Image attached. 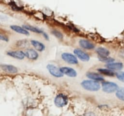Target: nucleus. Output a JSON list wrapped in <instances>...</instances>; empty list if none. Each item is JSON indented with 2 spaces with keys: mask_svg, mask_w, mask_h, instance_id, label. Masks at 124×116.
Segmentation results:
<instances>
[{
  "mask_svg": "<svg viewBox=\"0 0 124 116\" xmlns=\"http://www.w3.org/2000/svg\"><path fill=\"white\" fill-rule=\"evenodd\" d=\"M54 102L56 106L59 108H62L67 105L69 99L66 95L60 93L56 96Z\"/></svg>",
  "mask_w": 124,
  "mask_h": 116,
  "instance_id": "obj_5",
  "label": "nucleus"
},
{
  "mask_svg": "<svg viewBox=\"0 0 124 116\" xmlns=\"http://www.w3.org/2000/svg\"><path fill=\"white\" fill-rule=\"evenodd\" d=\"M79 44L81 48L86 50H92L96 47V45L93 42L85 39H81L79 41Z\"/></svg>",
  "mask_w": 124,
  "mask_h": 116,
  "instance_id": "obj_10",
  "label": "nucleus"
},
{
  "mask_svg": "<svg viewBox=\"0 0 124 116\" xmlns=\"http://www.w3.org/2000/svg\"><path fill=\"white\" fill-rule=\"evenodd\" d=\"M1 68L4 71L10 74L17 73L18 71V68L16 66L12 65H8V64H2L1 65Z\"/></svg>",
  "mask_w": 124,
  "mask_h": 116,
  "instance_id": "obj_14",
  "label": "nucleus"
},
{
  "mask_svg": "<svg viewBox=\"0 0 124 116\" xmlns=\"http://www.w3.org/2000/svg\"><path fill=\"white\" fill-rule=\"evenodd\" d=\"M83 116H95V115L93 112H88V113L85 114Z\"/></svg>",
  "mask_w": 124,
  "mask_h": 116,
  "instance_id": "obj_26",
  "label": "nucleus"
},
{
  "mask_svg": "<svg viewBox=\"0 0 124 116\" xmlns=\"http://www.w3.org/2000/svg\"><path fill=\"white\" fill-rule=\"evenodd\" d=\"M0 39L2 40V41H6V42H7L8 41V38L7 36H6V35H3V34L0 33Z\"/></svg>",
  "mask_w": 124,
  "mask_h": 116,
  "instance_id": "obj_24",
  "label": "nucleus"
},
{
  "mask_svg": "<svg viewBox=\"0 0 124 116\" xmlns=\"http://www.w3.org/2000/svg\"><path fill=\"white\" fill-rule=\"evenodd\" d=\"M42 35L43 36V37H44L46 40H47V41H48V40H49V36H48V34H47V33H46L45 31H44V33L42 34Z\"/></svg>",
  "mask_w": 124,
  "mask_h": 116,
  "instance_id": "obj_25",
  "label": "nucleus"
},
{
  "mask_svg": "<svg viewBox=\"0 0 124 116\" xmlns=\"http://www.w3.org/2000/svg\"><path fill=\"white\" fill-rule=\"evenodd\" d=\"M7 54L12 58L18 59V60H23L25 58L24 51L22 50L10 51L7 52Z\"/></svg>",
  "mask_w": 124,
  "mask_h": 116,
  "instance_id": "obj_11",
  "label": "nucleus"
},
{
  "mask_svg": "<svg viewBox=\"0 0 124 116\" xmlns=\"http://www.w3.org/2000/svg\"><path fill=\"white\" fill-rule=\"evenodd\" d=\"M24 54L25 57L29 60H36L39 58V53L35 48H28L24 50Z\"/></svg>",
  "mask_w": 124,
  "mask_h": 116,
  "instance_id": "obj_7",
  "label": "nucleus"
},
{
  "mask_svg": "<svg viewBox=\"0 0 124 116\" xmlns=\"http://www.w3.org/2000/svg\"><path fill=\"white\" fill-rule=\"evenodd\" d=\"M23 27L29 31L35 33L41 34L42 35L44 33V31L42 30H41V29H39V28L33 26V25H29V24H24V25H23Z\"/></svg>",
  "mask_w": 124,
  "mask_h": 116,
  "instance_id": "obj_18",
  "label": "nucleus"
},
{
  "mask_svg": "<svg viewBox=\"0 0 124 116\" xmlns=\"http://www.w3.org/2000/svg\"><path fill=\"white\" fill-rule=\"evenodd\" d=\"M47 69L50 75L56 78H61L64 76V74L61 71L60 68H58L54 64H48L47 65Z\"/></svg>",
  "mask_w": 124,
  "mask_h": 116,
  "instance_id": "obj_4",
  "label": "nucleus"
},
{
  "mask_svg": "<svg viewBox=\"0 0 124 116\" xmlns=\"http://www.w3.org/2000/svg\"><path fill=\"white\" fill-rule=\"evenodd\" d=\"M52 33L55 36L56 38L59 39H62L63 37H64V36H63V34L62 33L61 31H59V30H52Z\"/></svg>",
  "mask_w": 124,
  "mask_h": 116,
  "instance_id": "obj_22",
  "label": "nucleus"
},
{
  "mask_svg": "<svg viewBox=\"0 0 124 116\" xmlns=\"http://www.w3.org/2000/svg\"><path fill=\"white\" fill-rule=\"evenodd\" d=\"M97 70L102 75L108 76V77H115V76H116V72L113 71V70L107 68H98Z\"/></svg>",
  "mask_w": 124,
  "mask_h": 116,
  "instance_id": "obj_17",
  "label": "nucleus"
},
{
  "mask_svg": "<svg viewBox=\"0 0 124 116\" xmlns=\"http://www.w3.org/2000/svg\"><path fill=\"white\" fill-rule=\"evenodd\" d=\"M98 59L100 62H104L105 64H109V63L113 62H115V59L113 58H111V57L109 56H106V57H98Z\"/></svg>",
  "mask_w": 124,
  "mask_h": 116,
  "instance_id": "obj_19",
  "label": "nucleus"
},
{
  "mask_svg": "<svg viewBox=\"0 0 124 116\" xmlns=\"http://www.w3.org/2000/svg\"><path fill=\"white\" fill-rule=\"evenodd\" d=\"M86 76L89 79L93 80L98 81L99 82H102L105 80L104 76L99 73V72H94V71H88L86 73Z\"/></svg>",
  "mask_w": 124,
  "mask_h": 116,
  "instance_id": "obj_8",
  "label": "nucleus"
},
{
  "mask_svg": "<svg viewBox=\"0 0 124 116\" xmlns=\"http://www.w3.org/2000/svg\"><path fill=\"white\" fill-rule=\"evenodd\" d=\"M30 44L38 51L42 52L46 50V45L42 42L37 41V40H31L30 41Z\"/></svg>",
  "mask_w": 124,
  "mask_h": 116,
  "instance_id": "obj_13",
  "label": "nucleus"
},
{
  "mask_svg": "<svg viewBox=\"0 0 124 116\" xmlns=\"http://www.w3.org/2000/svg\"><path fill=\"white\" fill-rule=\"evenodd\" d=\"M60 70L64 75L70 77H76L78 76L77 71L73 68L70 66H62L60 67Z\"/></svg>",
  "mask_w": 124,
  "mask_h": 116,
  "instance_id": "obj_9",
  "label": "nucleus"
},
{
  "mask_svg": "<svg viewBox=\"0 0 124 116\" xmlns=\"http://www.w3.org/2000/svg\"><path fill=\"white\" fill-rule=\"evenodd\" d=\"M101 88L104 93L110 94L117 91V89H119V86L113 82L104 80V82H102Z\"/></svg>",
  "mask_w": 124,
  "mask_h": 116,
  "instance_id": "obj_2",
  "label": "nucleus"
},
{
  "mask_svg": "<svg viewBox=\"0 0 124 116\" xmlns=\"http://www.w3.org/2000/svg\"><path fill=\"white\" fill-rule=\"evenodd\" d=\"M116 77L119 80L124 83V71H119L116 72Z\"/></svg>",
  "mask_w": 124,
  "mask_h": 116,
  "instance_id": "obj_23",
  "label": "nucleus"
},
{
  "mask_svg": "<svg viewBox=\"0 0 124 116\" xmlns=\"http://www.w3.org/2000/svg\"><path fill=\"white\" fill-rule=\"evenodd\" d=\"M124 67V65L122 62H113L109 64H105V68L113 70V71H121Z\"/></svg>",
  "mask_w": 124,
  "mask_h": 116,
  "instance_id": "obj_12",
  "label": "nucleus"
},
{
  "mask_svg": "<svg viewBox=\"0 0 124 116\" xmlns=\"http://www.w3.org/2000/svg\"><path fill=\"white\" fill-rule=\"evenodd\" d=\"M10 29L14 31H15V32L21 34V35H25V36H29L30 35L29 31L25 29H24L23 27H21L16 25H12L10 26Z\"/></svg>",
  "mask_w": 124,
  "mask_h": 116,
  "instance_id": "obj_16",
  "label": "nucleus"
},
{
  "mask_svg": "<svg viewBox=\"0 0 124 116\" xmlns=\"http://www.w3.org/2000/svg\"><path fill=\"white\" fill-rule=\"evenodd\" d=\"M73 53L81 61L88 62L90 60V56L81 48H75L73 51Z\"/></svg>",
  "mask_w": 124,
  "mask_h": 116,
  "instance_id": "obj_6",
  "label": "nucleus"
},
{
  "mask_svg": "<svg viewBox=\"0 0 124 116\" xmlns=\"http://www.w3.org/2000/svg\"><path fill=\"white\" fill-rule=\"evenodd\" d=\"M81 85L84 89L92 92L98 91L101 88L100 82L89 79L82 80L81 83Z\"/></svg>",
  "mask_w": 124,
  "mask_h": 116,
  "instance_id": "obj_1",
  "label": "nucleus"
},
{
  "mask_svg": "<svg viewBox=\"0 0 124 116\" xmlns=\"http://www.w3.org/2000/svg\"><path fill=\"white\" fill-rule=\"evenodd\" d=\"M61 59L64 62L71 65H77L79 64L78 58L76 56L75 54H72V53H67V52L62 53Z\"/></svg>",
  "mask_w": 124,
  "mask_h": 116,
  "instance_id": "obj_3",
  "label": "nucleus"
},
{
  "mask_svg": "<svg viewBox=\"0 0 124 116\" xmlns=\"http://www.w3.org/2000/svg\"><path fill=\"white\" fill-rule=\"evenodd\" d=\"M29 44L30 43H29V41H27V40H22V41H18L17 43V45L20 48L26 49V48H29V46L30 45Z\"/></svg>",
  "mask_w": 124,
  "mask_h": 116,
  "instance_id": "obj_20",
  "label": "nucleus"
},
{
  "mask_svg": "<svg viewBox=\"0 0 124 116\" xmlns=\"http://www.w3.org/2000/svg\"><path fill=\"white\" fill-rule=\"evenodd\" d=\"M98 57H106L109 56L110 54V51L108 49L105 47H99L96 49L95 50Z\"/></svg>",
  "mask_w": 124,
  "mask_h": 116,
  "instance_id": "obj_15",
  "label": "nucleus"
},
{
  "mask_svg": "<svg viewBox=\"0 0 124 116\" xmlns=\"http://www.w3.org/2000/svg\"><path fill=\"white\" fill-rule=\"evenodd\" d=\"M116 95L119 100L124 101V88H119L116 92Z\"/></svg>",
  "mask_w": 124,
  "mask_h": 116,
  "instance_id": "obj_21",
  "label": "nucleus"
}]
</instances>
